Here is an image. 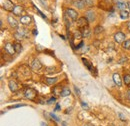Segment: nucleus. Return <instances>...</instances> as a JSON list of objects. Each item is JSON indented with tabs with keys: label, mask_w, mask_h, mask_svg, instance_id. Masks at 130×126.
I'll use <instances>...</instances> for the list:
<instances>
[{
	"label": "nucleus",
	"mask_w": 130,
	"mask_h": 126,
	"mask_svg": "<svg viewBox=\"0 0 130 126\" xmlns=\"http://www.w3.org/2000/svg\"><path fill=\"white\" fill-rule=\"evenodd\" d=\"M24 96H25L26 99L32 100V99H34V98L37 96V92H36V90L33 89V88H27V89L25 90V92H24Z\"/></svg>",
	"instance_id": "nucleus-1"
},
{
	"label": "nucleus",
	"mask_w": 130,
	"mask_h": 126,
	"mask_svg": "<svg viewBox=\"0 0 130 126\" xmlns=\"http://www.w3.org/2000/svg\"><path fill=\"white\" fill-rule=\"evenodd\" d=\"M65 14L68 16L72 21H76V20H77V18H78V13H77L74 9H71V8L66 9Z\"/></svg>",
	"instance_id": "nucleus-2"
},
{
	"label": "nucleus",
	"mask_w": 130,
	"mask_h": 126,
	"mask_svg": "<svg viewBox=\"0 0 130 126\" xmlns=\"http://www.w3.org/2000/svg\"><path fill=\"white\" fill-rule=\"evenodd\" d=\"M125 38H126L125 34L121 31L117 32V33L114 34V40H115V42H117V43H123V42L125 41Z\"/></svg>",
	"instance_id": "nucleus-3"
},
{
	"label": "nucleus",
	"mask_w": 130,
	"mask_h": 126,
	"mask_svg": "<svg viewBox=\"0 0 130 126\" xmlns=\"http://www.w3.org/2000/svg\"><path fill=\"white\" fill-rule=\"evenodd\" d=\"M15 5L10 1V0H5L3 3V9H5L6 11H13Z\"/></svg>",
	"instance_id": "nucleus-4"
},
{
	"label": "nucleus",
	"mask_w": 130,
	"mask_h": 126,
	"mask_svg": "<svg viewBox=\"0 0 130 126\" xmlns=\"http://www.w3.org/2000/svg\"><path fill=\"white\" fill-rule=\"evenodd\" d=\"M5 51L9 54V55H14L16 52H15V48H14V44H11V43H6L5 46H4Z\"/></svg>",
	"instance_id": "nucleus-5"
},
{
	"label": "nucleus",
	"mask_w": 130,
	"mask_h": 126,
	"mask_svg": "<svg viewBox=\"0 0 130 126\" xmlns=\"http://www.w3.org/2000/svg\"><path fill=\"white\" fill-rule=\"evenodd\" d=\"M88 20L86 17H81L77 20V26L80 27V28H84V27H87L88 26Z\"/></svg>",
	"instance_id": "nucleus-6"
},
{
	"label": "nucleus",
	"mask_w": 130,
	"mask_h": 126,
	"mask_svg": "<svg viewBox=\"0 0 130 126\" xmlns=\"http://www.w3.org/2000/svg\"><path fill=\"white\" fill-rule=\"evenodd\" d=\"M31 22H32V18L30 16L25 15V16H22L20 18V23L23 24V25H30Z\"/></svg>",
	"instance_id": "nucleus-7"
},
{
	"label": "nucleus",
	"mask_w": 130,
	"mask_h": 126,
	"mask_svg": "<svg viewBox=\"0 0 130 126\" xmlns=\"http://www.w3.org/2000/svg\"><path fill=\"white\" fill-rule=\"evenodd\" d=\"M32 69L33 70H35V71H38V70H40L41 68H42V63L40 62V60L39 59H34L32 61Z\"/></svg>",
	"instance_id": "nucleus-8"
},
{
	"label": "nucleus",
	"mask_w": 130,
	"mask_h": 126,
	"mask_svg": "<svg viewBox=\"0 0 130 126\" xmlns=\"http://www.w3.org/2000/svg\"><path fill=\"white\" fill-rule=\"evenodd\" d=\"M8 87H9V89H10V91H12V92H16L17 90H18V84H17L16 81H14V80H10L9 81V83H8Z\"/></svg>",
	"instance_id": "nucleus-9"
},
{
	"label": "nucleus",
	"mask_w": 130,
	"mask_h": 126,
	"mask_svg": "<svg viewBox=\"0 0 130 126\" xmlns=\"http://www.w3.org/2000/svg\"><path fill=\"white\" fill-rule=\"evenodd\" d=\"M7 21H8V23H9V25L12 27V28H16L17 26H18V22H17V20L13 17V16L9 15L8 16V18H7Z\"/></svg>",
	"instance_id": "nucleus-10"
},
{
	"label": "nucleus",
	"mask_w": 130,
	"mask_h": 126,
	"mask_svg": "<svg viewBox=\"0 0 130 126\" xmlns=\"http://www.w3.org/2000/svg\"><path fill=\"white\" fill-rule=\"evenodd\" d=\"M113 81L118 87L122 86V80H121V77H120L119 73H114L113 74Z\"/></svg>",
	"instance_id": "nucleus-11"
},
{
	"label": "nucleus",
	"mask_w": 130,
	"mask_h": 126,
	"mask_svg": "<svg viewBox=\"0 0 130 126\" xmlns=\"http://www.w3.org/2000/svg\"><path fill=\"white\" fill-rule=\"evenodd\" d=\"M85 17L87 18V20H88L89 22H93V21L95 20V14H94V12H93L92 10L87 11V12L85 13Z\"/></svg>",
	"instance_id": "nucleus-12"
},
{
	"label": "nucleus",
	"mask_w": 130,
	"mask_h": 126,
	"mask_svg": "<svg viewBox=\"0 0 130 126\" xmlns=\"http://www.w3.org/2000/svg\"><path fill=\"white\" fill-rule=\"evenodd\" d=\"M13 14L16 16H20L21 15V13L23 12V7L22 6H20V5H15V7H14V9H13Z\"/></svg>",
	"instance_id": "nucleus-13"
},
{
	"label": "nucleus",
	"mask_w": 130,
	"mask_h": 126,
	"mask_svg": "<svg viewBox=\"0 0 130 126\" xmlns=\"http://www.w3.org/2000/svg\"><path fill=\"white\" fill-rule=\"evenodd\" d=\"M74 5L79 9H83L86 5V2H85V0H76L74 2Z\"/></svg>",
	"instance_id": "nucleus-14"
},
{
	"label": "nucleus",
	"mask_w": 130,
	"mask_h": 126,
	"mask_svg": "<svg viewBox=\"0 0 130 126\" xmlns=\"http://www.w3.org/2000/svg\"><path fill=\"white\" fill-rule=\"evenodd\" d=\"M126 6H127V3H125V2H122V1H119V0H117V8H118L120 11H122V10H125V9H126Z\"/></svg>",
	"instance_id": "nucleus-15"
},
{
	"label": "nucleus",
	"mask_w": 130,
	"mask_h": 126,
	"mask_svg": "<svg viewBox=\"0 0 130 126\" xmlns=\"http://www.w3.org/2000/svg\"><path fill=\"white\" fill-rule=\"evenodd\" d=\"M70 94H71L70 89H69L68 87H63V88H62V91H61V93H60V96L66 97V96H69Z\"/></svg>",
	"instance_id": "nucleus-16"
},
{
	"label": "nucleus",
	"mask_w": 130,
	"mask_h": 126,
	"mask_svg": "<svg viewBox=\"0 0 130 126\" xmlns=\"http://www.w3.org/2000/svg\"><path fill=\"white\" fill-rule=\"evenodd\" d=\"M14 36H15V38H16L17 40H22L24 37H25V33L24 31H17L15 34H14Z\"/></svg>",
	"instance_id": "nucleus-17"
},
{
	"label": "nucleus",
	"mask_w": 130,
	"mask_h": 126,
	"mask_svg": "<svg viewBox=\"0 0 130 126\" xmlns=\"http://www.w3.org/2000/svg\"><path fill=\"white\" fill-rule=\"evenodd\" d=\"M82 36L83 37H89L90 36V29L88 28V26L87 27H84V28H82Z\"/></svg>",
	"instance_id": "nucleus-18"
},
{
	"label": "nucleus",
	"mask_w": 130,
	"mask_h": 126,
	"mask_svg": "<svg viewBox=\"0 0 130 126\" xmlns=\"http://www.w3.org/2000/svg\"><path fill=\"white\" fill-rule=\"evenodd\" d=\"M82 61H83V63H84V65L91 71V72H93V67H92V65H91V63L89 62L87 59H85V58H82Z\"/></svg>",
	"instance_id": "nucleus-19"
},
{
	"label": "nucleus",
	"mask_w": 130,
	"mask_h": 126,
	"mask_svg": "<svg viewBox=\"0 0 130 126\" xmlns=\"http://www.w3.org/2000/svg\"><path fill=\"white\" fill-rule=\"evenodd\" d=\"M82 37V32L79 31V30H76V31H74L73 33V38L74 39H76V40H79V39H81Z\"/></svg>",
	"instance_id": "nucleus-20"
},
{
	"label": "nucleus",
	"mask_w": 130,
	"mask_h": 126,
	"mask_svg": "<svg viewBox=\"0 0 130 126\" xmlns=\"http://www.w3.org/2000/svg\"><path fill=\"white\" fill-rule=\"evenodd\" d=\"M45 81H46V84H48V85H53V84L56 83L57 78H56V77H54V78L49 77V78H45Z\"/></svg>",
	"instance_id": "nucleus-21"
},
{
	"label": "nucleus",
	"mask_w": 130,
	"mask_h": 126,
	"mask_svg": "<svg viewBox=\"0 0 130 126\" xmlns=\"http://www.w3.org/2000/svg\"><path fill=\"white\" fill-rule=\"evenodd\" d=\"M69 17L66 15V14H64V17H63V19H64V22H65V25H66V29L68 30L69 28H70V26H71V22H70V20L68 19Z\"/></svg>",
	"instance_id": "nucleus-22"
},
{
	"label": "nucleus",
	"mask_w": 130,
	"mask_h": 126,
	"mask_svg": "<svg viewBox=\"0 0 130 126\" xmlns=\"http://www.w3.org/2000/svg\"><path fill=\"white\" fill-rule=\"evenodd\" d=\"M128 16H129V12H128L127 10H122V11H120V17H121V19H127Z\"/></svg>",
	"instance_id": "nucleus-23"
},
{
	"label": "nucleus",
	"mask_w": 130,
	"mask_h": 126,
	"mask_svg": "<svg viewBox=\"0 0 130 126\" xmlns=\"http://www.w3.org/2000/svg\"><path fill=\"white\" fill-rule=\"evenodd\" d=\"M123 82H124L125 85L129 86L130 85V75L129 74H125V75L123 76Z\"/></svg>",
	"instance_id": "nucleus-24"
},
{
	"label": "nucleus",
	"mask_w": 130,
	"mask_h": 126,
	"mask_svg": "<svg viewBox=\"0 0 130 126\" xmlns=\"http://www.w3.org/2000/svg\"><path fill=\"white\" fill-rule=\"evenodd\" d=\"M14 48H15V52L16 53H20L22 51V45L20 43H15L14 44Z\"/></svg>",
	"instance_id": "nucleus-25"
},
{
	"label": "nucleus",
	"mask_w": 130,
	"mask_h": 126,
	"mask_svg": "<svg viewBox=\"0 0 130 126\" xmlns=\"http://www.w3.org/2000/svg\"><path fill=\"white\" fill-rule=\"evenodd\" d=\"M122 46H123V48H124V49H130V39L125 40V41L123 42Z\"/></svg>",
	"instance_id": "nucleus-26"
},
{
	"label": "nucleus",
	"mask_w": 130,
	"mask_h": 126,
	"mask_svg": "<svg viewBox=\"0 0 130 126\" xmlns=\"http://www.w3.org/2000/svg\"><path fill=\"white\" fill-rule=\"evenodd\" d=\"M103 31V27L102 26H100V25H98V26H96L95 28H94V33L95 34H99L100 32Z\"/></svg>",
	"instance_id": "nucleus-27"
},
{
	"label": "nucleus",
	"mask_w": 130,
	"mask_h": 126,
	"mask_svg": "<svg viewBox=\"0 0 130 126\" xmlns=\"http://www.w3.org/2000/svg\"><path fill=\"white\" fill-rule=\"evenodd\" d=\"M50 117H51V118H52L53 120H55L56 122H59V121H60L59 117H58V116H56V115H55L54 113H50Z\"/></svg>",
	"instance_id": "nucleus-28"
},
{
	"label": "nucleus",
	"mask_w": 130,
	"mask_h": 126,
	"mask_svg": "<svg viewBox=\"0 0 130 126\" xmlns=\"http://www.w3.org/2000/svg\"><path fill=\"white\" fill-rule=\"evenodd\" d=\"M81 106H82V108L85 109V110H88V109H89V106L87 105V103H85V102H83V101L81 102Z\"/></svg>",
	"instance_id": "nucleus-29"
},
{
	"label": "nucleus",
	"mask_w": 130,
	"mask_h": 126,
	"mask_svg": "<svg viewBox=\"0 0 130 126\" xmlns=\"http://www.w3.org/2000/svg\"><path fill=\"white\" fill-rule=\"evenodd\" d=\"M118 116H119L120 120H122V121H126V117H125V115H123L122 113H118Z\"/></svg>",
	"instance_id": "nucleus-30"
},
{
	"label": "nucleus",
	"mask_w": 130,
	"mask_h": 126,
	"mask_svg": "<svg viewBox=\"0 0 130 126\" xmlns=\"http://www.w3.org/2000/svg\"><path fill=\"white\" fill-rule=\"evenodd\" d=\"M34 7H35V9L37 10V12H38V13H39V14L41 15V17H42V18H44V19H46V16L44 15V14H43V13H42V12H41V11H40V10H39V9H38V8H37L36 6H35V5H34Z\"/></svg>",
	"instance_id": "nucleus-31"
},
{
	"label": "nucleus",
	"mask_w": 130,
	"mask_h": 126,
	"mask_svg": "<svg viewBox=\"0 0 130 126\" xmlns=\"http://www.w3.org/2000/svg\"><path fill=\"white\" fill-rule=\"evenodd\" d=\"M46 70H47V72H48V73L55 72V68H54V67H47V68H46Z\"/></svg>",
	"instance_id": "nucleus-32"
},
{
	"label": "nucleus",
	"mask_w": 130,
	"mask_h": 126,
	"mask_svg": "<svg viewBox=\"0 0 130 126\" xmlns=\"http://www.w3.org/2000/svg\"><path fill=\"white\" fill-rule=\"evenodd\" d=\"M55 100H56V98L55 97H52L51 99H49L48 101H47V104H52L53 102H55Z\"/></svg>",
	"instance_id": "nucleus-33"
},
{
	"label": "nucleus",
	"mask_w": 130,
	"mask_h": 126,
	"mask_svg": "<svg viewBox=\"0 0 130 126\" xmlns=\"http://www.w3.org/2000/svg\"><path fill=\"white\" fill-rule=\"evenodd\" d=\"M21 106H24V104H18V105H13V106H9V108H18V107H21Z\"/></svg>",
	"instance_id": "nucleus-34"
},
{
	"label": "nucleus",
	"mask_w": 130,
	"mask_h": 126,
	"mask_svg": "<svg viewBox=\"0 0 130 126\" xmlns=\"http://www.w3.org/2000/svg\"><path fill=\"white\" fill-rule=\"evenodd\" d=\"M74 90H75L76 94H77V95H80V90H79V88H78L77 86H74Z\"/></svg>",
	"instance_id": "nucleus-35"
},
{
	"label": "nucleus",
	"mask_w": 130,
	"mask_h": 126,
	"mask_svg": "<svg viewBox=\"0 0 130 126\" xmlns=\"http://www.w3.org/2000/svg\"><path fill=\"white\" fill-rule=\"evenodd\" d=\"M126 97H127V99L129 100V102H130V90L127 91V93H126Z\"/></svg>",
	"instance_id": "nucleus-36"
},
{
	"label": "nucleus",
	"mask_w": 130,
	"mask_h": 126,
	"mask_svg": "<svg viewBox=\"0 0 130 126\" xmlns=\"http://www.w3.org/2000/svg\"><path fill=\"white\" fill-rule=\"evenodd\" d=\"M39 1H40L44 6H46V0H39Z\"/></svg>",
	"instance_id": "nucleus-37"
},
{
	"label": "nucleus",
	"mask_w": 130,
	"mask_h": 126,
	"mask_svg": "<svg viewBox=\"0 0 130 126\" xmlns=\"http://www.w3.org/2000/svg\"><path fill=\"white\" fill-rule=\"evenodd\" d=\"M82 46H83V42H81V43H80V44H79L78 46H76V48H77V49H80V48H81Z\"/></svg>",
	"instance_id": "nucleus-38"
},
{
	"label": "nucleus",
	"mask_w": 130,
	"mask_h": 126,
	"mask_svg": "<svg viewBox=\"0 0 130 126\" xmlns=\"http://www.w3.org/2000/svg\"><path fill=\"white\" fill-rule=\"evenodd\" d=\"M127 29H128V31L130 32V21L127 22Z\"/></svg>",
	"instance_id": "nucleus-39"
},
{
	"label": "nucleus",
	"mask_w": 130,
	"mask_h": 126,
	"mask_svg": "<svg viewBox=\"0 0 130 126\" xmlns=\"http://www.w3.org/2000/svg\"><path fill=\"white\" fill-rule=\"evenodd\" d=\"M41 126H47V124L45 122H41Z\"/></svg>",
	"instance_id": "nucleus-40"
},
{
	"label": "nucleus",
	"mask_w": 130,
	"mask_h": 126,
	"mask_svg": "<svg viewBox=\"0 0 130 126\" xmlns=\"http://www.w3.org/2000/svg\"><path fill=\"white\" fill-rule=\"evenodd\" d=\"M33 34H34V35H36V34H37V30H36V29H34V30H33Z\"/></svg>",
	"instance_id": "nucleus-41"
},
{
	"label": "nucleus",
	"mask_w": 130,
	"mask_h": 126,
	"mask_svg": "<svg viewBox=\"0 0 130 126\" xmlns=\"http://www.w3.org/2000/svg\"><path fill=\"white\" fill-rule=\"evenodd\" d=\"M59 108H60V106H59V104H57L56 105V109H59Z\"/></svg>",
	"instance_id": "nucleus-42"
},
{
	"label": "nucleus",
	"mask_w": 130,
	"mask_h": 126,
	"mask_svg": "<svg viewBox=\"0 0 130 126\" xmlns=\"http://www.w3.org/2000/svg\"><path fill=\"white\" fill-rule=\"evenodd\" d=\"M62 126H67V124L65 122H62Z\"/></svg>",
	"instance_id": "nucleus-43"
},
{
	"label": "nucleus",
	"mask_w": 130,
	"mask_h": 126,
	"mask_svg": "<svg viewBox=\"0 0 130 126\" xmlns=\"http://www.w3.org/2000/svg\"><path fill=\"white\" fill-rule=\"evenodd\" d=\"M84 126H93V125H91V124H85Z\"/></svg>",
	"instance_id": "nucleus-44"
},
{
	"label": "nucleus",
	"mask_w": 130,
	"mask_h": 126,
	"mask_svg": "<svg viewBox=\"0 0 130 126\" xmlns=\"http://www.w3.org/2000/svg\"><path fill=\"white\" fill-rule=\"evenodd\" d=\"M127 5L129 6V9H130V2H127Z\"/></svg>",
	"instance_id": "nucleus-45"
}]
</instances>
